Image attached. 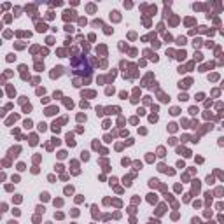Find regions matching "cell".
I'll return each mask as SVG.
<instances>
[{"label": "cell", "instance_id": "obj_1", "mask_svg": "<svg viewBox=\"0 0 224 224\" xmlns=\"http://www.w3.org/2000/svg\"><path fill=\"white\" fill-rule=\"evenodd\" d=\"M9 224H16V222H14V221H11V222H9Z\"/></svg>", "mask_w": 224, "mask_h": 224}]
</instances>
